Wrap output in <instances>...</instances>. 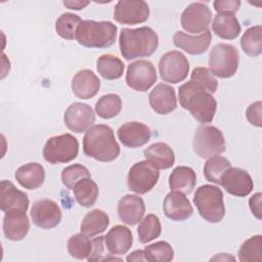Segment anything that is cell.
<instances>
[{"instance_id": "10", "label": "cell", "mask_w": 262, "mask_h": 262, "mask_svg": "<svg viewBox=\"0 0 262 262\" xmlns=\"http://www.w3.org/2000/svg\"><path fill=\"white\" fill-rule=\"evenodd\" d=\"M159 72L165 82L173 84L182 82L189 72L188 59L180 51H168L159 61Z\"/></svg>"}, {"instance_id": "42", "label": "cell", "mask_w": 262, "mask_h": 262, "mask_svg": "<svg viewBox=\"0 0 262 262\" xmlns=\"http://www.w3.org/2000/svg\"><path fill=\"white\" fill-rule=\"evenodd\" d=\"M191 81L199 83L209 93H215L218 88V81L208 68L198 67L192 70L190 75Z\"/></svg>"}, {"instance_id": "32", "label": "cell", "mask_w": 262, "mask_h": 262, "mask_svg": "<svg viewBox=\"0 0 262 262\" xmlns=\"http://www.w3.org/2000/svg\"><path fill=\"white\" fill-rule=\"evenodd\" d=\"M96 68L99 75L105 80H117L123 76L124 63L113 54H102L98 57Z\"/></svg>"}, {"instance_id": "39", "label": "cell", "mask_w": 262, "mask_h": 262, "mask_svg": "<svg viewBox=\"0 0 262 262\" xmlns=\"http://www.w3.org/2000/svg\"><path fill=\"white\" fill-rule=\"evenodd\" d=\"M68 252L76 259H87L92 250V241L84 233H77L72 235L68 241Z\"/></svg>"}, {"instance_id": "29", "label": "cell", "mask_w": 262, "mask_h": 262, "mask_svg": "<svg viewBox=\"0 0 262 262\" xmlns=\"http://www.w3.org/2000/svg\"><path fill=\"white\" fill-rule=\"evenodd\" d=\"M212 30L221 39L233 40L239 35L242 28L234 14L217 13L213 19Z\"/></svg>"}, {"instance_id": "24", "label": "cell", "mask_w": 262, "mask_h": 262, "mask_svg": "<svg viewBox=\"0 0 262 262\" xmlns=\"http://www.w3.org/2000/svg\"><path fill=\"white\" fill-rule=\"evenodd\" d=\"M73 93L81 99L94 97L100 88L99 78L90 70H81L73 78L71 84Z\"/></svg>"}, {"instance_id": "17", "label": "cell", "mask_w": 262, "mask_h": 262, "mask_svg": "<svg viewBox=\"0 0 262 262\" xmlns=\"http://www.w3.org/2000/svg\"><path fill=\"white\" fill-rule=\"evenodd\" d=\"M118 138L123 145L137 148L147 143L151 137L149 127L140 122H128L118 129Z\"/></svg>"}, {"instance_id": "37", "label": "cell", "mask_w": 262, "mask_h": 262, "mask_svg": "<svg viewBox=\"0 0 262 262\" xmlns=\"http://www.w3.org/2000/svg\"><path fill=\"white\" fill-rule=\"evenodd\" d=\"M81 18L79 15L64 12L55 21V31L58 36L66 40L76 39L77 30L81 24Z\"/></svg>"}, {"instance_id": "31", "label": "cell", "mask_w": 262, "mask_h": 262, "mask_svg": "<svg viewBox=\"0 0 262 262\" xmlns=\"http://www.w3.org/2000/svg\"><path fill=\"white\" fill-rule=\"evenodd\" d=\"M73 191L78 204L85 208L92 207L95 204L99 193L98 186L91 179V177L84 178L78 181L75 184Z\"/></svg>"}, {"instance_id": "48", "label": "cell", "mask_w": 262, "mask_h": 262, "mask_svg": "<svg viewBox=\"0 0 262 262\" xmlns=\"http://www.w3.org/2000/svg\"><path fill=\"white\" fill-rule=\"evenodd\" d=\"M126 260L128 262H131V261H146L145 257H144V251L143 250H136V251L132 252L130 255H128Z\"/></svg>"}, {"instance_id": "35", "label": "cell", "mask_w": 262, "mask_h": 262, "mask_svg": "<svg viewBox=\"0 0 262 262\" xmlns=\"http://www.w3.org/2000/svg\"><path fill=\"white\" fill-rule=\"evenodd\" d=\"M231 167L230 162L221 156H215L209 158L204 166V175L210 182L221 184L223 174Z\"/></svg>"}, {"instance_id": "5", "label": "cell", "mask_w": 262, "mask_h": 262, "mask_svg": "<svg viewBox=\"0 0 262 262\" xmlns=\"http://www.w3.org/2000/svg\"><path fill=\"white\" fill-rule=\"evenodd\" d=\"M195 205L203 219L210 223L220 222L225 215L222 190L214 185L205 184L196 188L193 195Z\"/></svg>"}, {"instance_id": "21", "label": "cell", "mask_w": 262, "mask_h": 262, "mask_svg": "<svg viewBox=\"0 0 262 262\" xmlns=\"http://www.w3.org/2000/svg\"><path fill=\"white\" fill-rule=\"evenodd\" d=\"M212 34L209 30L196 36L185 34L181 31H177L173 36V43L176 47L184 50L188 54L199 55L207 51L211 44Z\"/></svg>"}, {"instance_id": "40", "label": "cell", "mask_w": 262, "mask_h": 262, "mask_svg": "<svg viewBox=\"0 0 262 262\" xmlns=\"http://www.w3.org/2000/svg\"><path fill=\"white\" fill-rule=\"evenodd\" d=\"M143 251L145 260L149 262H169L174 258L172 246L165 241L146 246Z\"/></svg>"}, {"instance_id": "22", "label": "cell", "mask_w": 262, "mask_h": 262, "mask_svg": "<svg viewBox=\"0 0 262 262\" xmlns=\"http://www.w3.org/2000/svg\"><path fill=\"white\" fill-rule=\"evenodd\" d=\"M148 102L151 108L160 114L167 115L177 107L176 93L173 87L160 83L158 84L148 95Z\"/></svg>"}, {"instance_id": "6", "label": "cell", "mask_w": 262, "mask_h": 262, "mask_svg": "<svg viewBox=\"0 0 262 262\" xmlns=\"http://www.w3.org/2000/svg\"><path fill=\"white\" fill-rule=\"evenodd\" d=\"M238 62V51L231 44L219 43L210 51L209 70L219 78L227 79L232 77L237 71Z\"/></svg>"}, {"instance_id": "20", "label": "cell", "mask_w": 262, "mask_h": 262, "mask_svg": "<svg viewBox=\"0 0 262 262\" xmlns=\"http://www.w3.org/2000/svg\"><path fill=\"white\" fill-rule=\"evenodd\" d=\"M29 208V198L27 193L17 189L9 180L0 182V209L3 212L20 210L27 212Z\"/></svg>"}, {"instance_id": "18", "label": "cell", "mask_w": 262, "mask_h": 262, "mask_svg": "<svg viewBox=\"0 0 262 262\" xmlns=\"http://www.w3.org/2000/svg\"><path fill=\"white\" fill-rule=\"evenodd\" d=\"M163 211L164 214L173 221H184L193 213L192 206L185 194L172 190L164 200Z\"/></svg>"}, {"instance_id": "1", "label": "cell", "mask_w": 262, "mask_h": 262, "mask_svg": "<svg viewBox=\"0 0 262 262\" xmlns=\"http://www.w3.org/2000/svg\"><path fill=\"white\" fill-rule=\"evenodd\" d=\"M178 97L180 105L189 111L196 121L202 124L212 122L217 110V102L213 95L199 83L190 80L181 85L178 89Z\"/></svg>"}, {"instance_id": "44", "label": "cell", "mask_w": 262, "mask_h": 262, "mask_svg": "<svg viewBox=\"0 0 262 262\" xmlns=\"http://www.w3.org/2000/svg\"><path fill=\"white\" fill-rule=\"evenodd\" d=\"M214 9L217 13H230L234 14L241 6L238 0H217L213 3Z\"/></svg>"}, {"instance_id": "26", "label": "cell", "mask_w": 262, "mask_h": 262, "mask_svg": "<svg viewBox=\"0 0 262 262\" xmlns=\"http://www.w3.org/2000/svg\"><path fill=\"white\" fill-rule=\"evenodd\" d=\"M145 160L156 169H169L175 163L173 149L164 142H156L146 147L143 151Z\"/></svg>"}, {"instance_id": "19", "label": "cell", "mask_w": 262, "mask_h": 262, "mask_svg": "<svg viewBox=\"0 0 262 262\" xmlns=\"http://www.w3.org/2000/svg\"><path fill=\"white\" fill-rule=\"evenodd\" d=\"M30 229V221L26 212L11 210L5 212L3 218V232L7 239L18 242L24 239Z\"/></svg>"}, {"instance_id": "47", "label": "cell", "mask_w": 262, "mask_h": 262, "mask_svg": "<svg viewBox=\"0 0 262 262\" xmlns=\"http://www.w3.org/2000/svg\"><path fill=\"white\" fill-rule=\"evenodd\" d=\"M90 2L89 1H63V5L70 9L80 10L85 8Z\"/></svg>"}, {"instance_id": "33", "label": "cell", "mask_w": 262, "mask_h": 262, "mask_svg": "<svg viewBox=\"0 0 262 262\" xmlns=\"http://www.w3.org/2000/svg\"><path fill=\"white\" fill-rule=\"evenodd\" d=\"M241 45L248 55H260L262 53V27L258 25L246 30L241 39Z\"/></svg>"}, {"instance_id": "14", "label": "cell", "mask_w": 262, "mask_h": 262, "mask_svg": "<svg viewBox=\"0 0 262 262\" xmlns=\"http://www.w3.org/2000/svg\"><path fill=\"white\" fill-rule=\"evenodd\" d=\"M31 218L36 226L43 229H50L59 224L61 210L57 203L52 200H39L32 206Z\"/></svg>"}, {"instance_id": "36", "label": "cell", "mask_w": 262, "mask_h": 262, "mask_svg": "<svg viewBox=\"0 0 262 262\" xmlns=\"http://www.w3.org/2000/svg\"><path fill=\"white\" fill-rule=\"evenodd\" d=\"M161 231L162 226L159 217L155 214H148L143 219H141L137 227L138 239L142 244L149 243L152 239L159 237Z\"/></svg>"}, {"instance_id": "30", "label": "cell", "mask_w": 262, "mask_h": 262, "mask_svg": "<svg viewBox=\"0 0 262 262\" xmlns=\"http://www.w3.org/2000/svg\"><path fill=\"white\" fill-rule=\"evenodd\" d=\"M110 224L108 215L99 209H94L88 212L81 222V232L85 235L92 237L102 233Z\"/></svg>"}, {"instance_id": "13", "label": "cell", "mask_w": 262, "mask_h": 262, "mask_svg": "<svg viewBox=\"0 0 262 262\" xmlns=\"http://www.w3.org/2000/svg\"><path fill=\"white\" fill-rule=\"evenodd\" d=\"M149 7L142 0H120L114 9V18L122 25H137L147 20Z\"/></svg>"}, {"instance_id": "45", "label": "cell", "mask_w": 262, "mask_h": 262, "mask_svg": "<svg viewBox=\"0 0 262 262\" xmlns=\"http://www.w3.org/2000/svg\"><path fill=\"white\" fill-rule=\"evenodd\" d=\"M92 241V250L90 255L88 256V261H102L103 259V253H104V236H98L95 237Z\"/></svg>"}, {"instance_id": "28", "label": "cell", "mask_w": 262, "mask_h": 262, "mask_svg": "<svg viewBox=\"0 0 262 262\" xmlns=\"http://www.w3.org/2000/svg\"><path fill=\"white\" fill-rule=\"evenodd\" d=\"M196 182V175L192 168L187 166L176 167L169 176V186L172 191H179L184 194L190 193Z\"/></svg>"}, {"instance_id": "12", "label": "cell", "mask_w": 262, "mask_h": 262, "mask_svg": "<svg viewBox=\"0 0 262 262\" xmlns=\"http://www.w3.org/2000/svg\"><path fill=\"white\" fill-rule=\"evenodd\" d=\"M212 19V12L208 5L202 2L190 3L181 14L182 28L191 34H202Z\"/></svg>"}, {"instance_id": "27", "label": "cell", "mask_w": 262, "mask_h": 262, "mask_svg": "<svg viewBox=\"0 0 262 262\" xmlns=\"http://www.w3.org/2000/svg\"><path fill=\"white\" fill-rule=\"evenodd\" d=\"M14 177L20 186L27 189H37L44 183L45 170L39 163H28L15 171Z\"/></svg>"}, {"instance_id": "49", "label": "cell", "mask_w": 262, "mask_h": 262, "mask_svg": "<svg viewBox=\"0 0 262 262\" xmlns=\"http://www.w3.org/2000/svg\"><path fill=\"white\" fill-rule=\"evenodd\" d=\"M213 260H225V261H229V260H235V258L234 257H232V256H228L227 254H225V253H223V254H218L217 256H215V257H213L212 259H211V261H213Z\"/></svg>"}, {"instance_id": "3", "label": "cell", "mask_w": 262, "mask_h": 262, "mask_svg": "<svg viewBox=\"0 0 262 262\" xmlns=\"http://www.w3.org/2000/svg\"><path fill=\"white\" fill-rule=\"evenodd\" d=\"M120 51L127 60L150 56L159 46V37L149 27L137 29L124 28L119 38Z\"/></svg>"}, {"instance_id": "7", "label": "cell", "mask_w": 262, "mask_h": 262, "mask_svg": "<svg viewBox=\"0 0 262 262\" xmlns=\"http://www.w3.org/2000/svg\"><path fill=\"white\" fill-rule=\"evenodd\" d=\"M193 151L203 159H209L225 151V139L221 130L215 126L202 125L194 132Z\"/></svg>"}, {"instance_id": "23", "label": "cell", "mask_w": 262, "mask_h": 262, "mask_svg": "<svg viewBox=\"0 0 262 262\" xmlns=\"http://www.w3.org/2000/svg\"><path fill=\"white\" fill-rule=\"evenodd\" d=\"M145 213L144 201L136 194L124 195L118 204V215L121 221L128 225H135L143 218Z\"/></svg>"}, {"instance_id": "2", "label": "cell", "mask_w": 262, "mask_h": 262, "mask_svg": "<svg viewBox=\"0 0 262 262\" xmlns=\"http://www.w3.org/2000/svg\"><path fill=\"white\" fill-rule=\"evenodd\" d=\"M84 154L99 162H112L120 155L113 129L103 124L91 126L83 138Z\"/></svg>"}, {"instance_id": "25", "label": "cell", "mask_w": 262, "mask_h": 262, "mask_svg": "<svg viewBox=\"0 0 262 262\" xmlns=\"http://www.w3.org/2000/svg\"><path fill=\"white\" fill-rule=\"evenodd\" d=\"M133 237L131 230L123 225L112 227L104 236L106 250L111 255L120 256L126 254L132 246Z\"/></svg>"}, {"instance_id": "15", "label": "cell", "mask_w": 262, "mask_h": 262, "mask_svg": "<svg viewBox=\"0 0 262 262\" xmlns=\"http://www.w3.org/2000/svg\"><path fill=\"white\" fill-rule=\"evenodd\" d=\"M63 121L69 130L75 133H82L93 125L95 115L91 106L87 103L74 102L66 110Z\"/></svg>"}, {"instance_id": "11", "label": "cell", "mask_w": 262, "mask_h": 262, "mask_svg": "<svg viewBox=\"0 0 262 262\" xmlns=\"http://www.w3.org/2000/svg\"><path fill=\"white\" fill-rule=\"evenodd\" d=\"M157 79L156 68L148 60L140 59L128 66L126 83L135 91H147L157 82Z\"/></svg>"}, {"instance_id": "43", "label": "cell", "mask_w": 262, "mask_h": 262, "mask_svg": "<svg viewBox=\"0 0 262 262\" xmlns=\"http://www.w3.org/2000/svg\"><path fill=\"white\" fill-rule=\"evenodd\" d=\"M261 115H262V102L261 101H256V102L251 103L246 111V117H247L249 123L256 127L262 126Z\"/></svg>"}, {"instance_id": "16", "label": "cell", "mask_w": 262, "mask_h": 262, "mask_svg": "<svg viewBox=\"0 0 262 262\" xmlns=\"http://www.w3.org/2000/svg\"><path fill=\"white\" fill-rule=\"evenodd\" d=\"M221 185L226 192L234 196L244 198L251 193L254 183L250 174L241 168L230 167L223 174Z\"/></svg>"}, {"instance_id": "34", "label": "cell", "mask_w": 262, "mask_h": 262, "mask_svg": "<svg viewBox=\"0 0 262 262\" xmlns=\"http://www.w3.org/2000/svg\"><path fill=\"white\" fill-rule=\"evenodd\" d=\"M122 110V99L118 94L108 93L101 96L95 103V112L102 119L117 117Z\"/></svg>"}, {"instance_id": "46", "label": "cell", "mask_w": 262, "mask_h": 262, "mask_svg": "<svg viewBox=\"0 0 262 262\" xmlns=\"http://www.w3.org/2000/svg\"><path fill=\"white\" fill-rule=\"evenodd\" d=\"M249 205H250V209L253 213V215L257 218V219H261L262 217V194L261 192H257L255 194H253L250 198L249 201Z\"/></svg>"}, {"instance_id": "8", "label": "cell", "mask_w": 262, "mask_h": 262, "mask_svg": "<svg viewBox=\"0 0 262 262\" xmlns=\"http://www.w3.org/2000/svg\"><path fill=\"white\" fill-rule=\"evenodd\" d=\"M78 152L79 142L70 133L50 137L43 147L44 160L53 165L69 163L77 158Z\"/></svg>"}, {"instance_id": "38", "label": "cell", "mask_w": 262, "mask_h": 262, "mask_svg": "<svg viewBox=\"0 0 262 262\" xmlns=\"http://www.w3.org/2000/svg\"><path fill=\"white\" fill-rule=\"evenodd\" d=\"M238 260L242 262H253L262 260V236L253 235L245 241L238 250Z\"/></svg>"}, {"instance_id": "9", "label": "cell", "mask_w": 262, "mask_h": 262, "mask_svg": "<svg viewBox=\"0 0 262 262\" xmlns=\"http://www.w3.org/2000/svg\"><path fill=\"white\" fill-rule=\"evenodd\" d=\"M160 172L147 161L135 163L129 170L127 185L131 191L144 194L158 183Z\"/></svg>"}, {"instance_id": "41", "label": "cell", "mask_w": 262, "mask_h": 262, "mask_svg": "<svg viewBox=\"0 0 262 262\" xmlns=\"http://www.w3.org/2000/svg\"><path fill=\"white\" fill-rule=\"evenodd\" d=\"M89 177H91L89 170L81 164L70 165L66 167L61 172V181L63 185L69 189H73L75 184L81 179Z\"/></svg>"}, {"instance_id": "4", "label": "cell", "mask_w": 262, "mask_h": 262, "mask_svg": "<svg viewBox=\"0 0 262 262\" xmlns=\"http://www.w3.org/2000/svg\"><path fill=\"white\" fill-rule=\"evenodd\" d=\"M118 28L111 21L82 20L76 34L78 43L87 48H107L117 38Z\"/></svg>"}]
</instances>
